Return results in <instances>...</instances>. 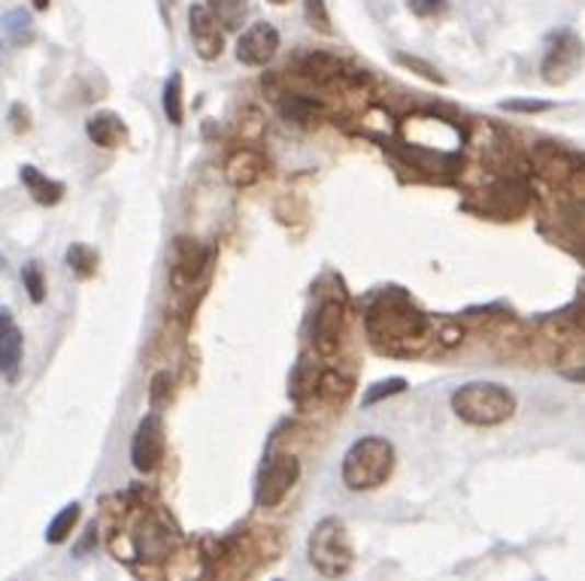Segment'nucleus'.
I'll list each match as a JSON object with an SVG mask.
<instances>
[{"label":"nucleus","mask_w":585,"mask_h":581,"mask_svg":"<svg viewBox=\"0 0 585 581\" xmlns=\"http://www.w3.org/2000/svg\"><path fill=\"white\" fill-rule=\"evenodd\" d=\"M3 31H7V37L13 39L15 46H27L31 39H34V19L25 13V10H10V13L3 15Z\"/></svg>","instance_id":"obj_23"},{"label":"nucleus","mask_w":585,"mask_h":581,"mask_svg":"<svg viewBox=\"0 0 585 581\" xmlns=\"http://www.w3.org/2000/svg\"><path fill=\"white\" fill-rule=\"evenodd\" d=\"M183 548L180 530L170 524L161 512H146L130 533V551L144 563H164Z\"/></svg>","instance_id":"obj_5"},{"label":"nucleus","mask_w":585,"mask_h":581,"mask_svg":"<svg viewBox=\"0 0 585 581\" xmlns=\"http://www.w3.org/2000/svg\"><path fill=\"white\" fill-rule=\"evenodd\" d=\"M279 53V31L271 22H255L237 39V61L246 67L271 65Z\"/></svg>","instance_id":"obj_10"},{"label":"nucleus","mask_w":585,"mask_h":581,"mask_svg":"<svg viewBox=\"0 0 585 581\" xmlns=\"http://www.w3.org/2000/svg\"><path fill=\"white\" fill-rule=\"evenodd\" d=\"M264 170H267V158L252 146H237L225 158V179L234 188H252L255 182H261Z\"/></svg>","instance_id":"obj_13"},{"label":"nucleus","mask_w":585,"mask_h":581,"mask_svg":"<svg viewBox=\"0 0 585 581\" xmlns=\"http://www.w3.org/2000/svg\"><path fill=\"white\" fill-rule=\"evenodd\" d=\"M79 515H82V506L79 503H67L58 515L49 521V527H46V543L49 545H61L70 539V533L77 530Z\"/></svg>","instance_id":"obj_22"},{"label":"nucleus","mask_w":585,"mask_h":581,"mask_svg":"<svg viewBox=\"0 0 585 581\" xmlns=\"http://www.w3.org/2000/svg\"><path fill=\"white\" fill-rule=\"evenodd\" d=\"M22 282H25L27 298L34 300V303L46 300V276H43V267H39L37 260H27L25 267H22Z\"/></svg>","instance_id":"obj_27"},{"label":"nucleus","mask_w":585,"mask_h":581,"mask_svg":"<svg viewBox=\"0 0 585 581\" xmlns=\"http://www.w3.org/2000/svg\"><path fill=\"white\" fill-rule=\"evenodd\" d=\"M168 454V430L161 412H149L134 430L130 440V464L137 473H156Z\"/></svg>","instance_id":"obj_7"},{"label":"nucleus","mask_w":585,"mask_h":581,"mask_svg":"<svg viewBox=\"0 0 585 581\" xmlns=\"http://www.w3.org/2000/svg\"><path fill=\"white\" fill-rule=\"evenodd\" d=\"M19 363H22V330L10 324L0 336V375L19 379Z\"/></svg>","instance_id":"obj_19"},{"label":"nucleus","mask_w":585,"mask_h":581,"mask_svg":"<svg viewBox=\"0 0 585 581\" xmlns=\"http://www.w3.org/2000/svg\"><path fill=\"white\" fill-rule=\"evenodd\" d=\"M300 478V461L295 454H274L267 464L261 466L259 485H255V503L259 509H276L286 503L291 488Z\"/></svg>","instance_id":"obj_6"},{"label":"nucleus","mask_w":585,"mask_h":581,"mask_svg":"<svg viewBox=\"0 0 585 581\" xmlns=\"http://www.w3.org/2000/svg\"><path fill=\"white\" fill-rule=\"evenodd\" d=\"M504 109H513V113H547L549 104H531V101H509V104H504Z\"/></svg>","instance_id":"obj_31"},{"label":"nucleus","mask_w":585,"mask_h":581,"mask_svg":"<svg viewBox=\"0 0 585 581\" xmlns=\"http://www.w3.org/2000/svg\"><path fill=\"white\" fill-rule=\"evenodd\" d=\"M276 581H283V579H276Z\"/></svg>","instance_id":"obj_35"},{"label":"nucleus","mask_w":585,"mask_h":581,"mask_svg":"<svg viewBox=\"0 0 585 581\" xmlns=\"http://www.w3.org/2000/svg\"><path fill=\"white\" fill-rule=\"evenodd\" d=\"M394 61H398L401 67H406V70H413V73H418V77H425L428 82H437V85H443V82H446V79H443L440 73H437V67H431L428 61H422V58H413V55L398 53V55H394Z\"/></svg>","instance_id":"obj_28"},{"label":"nucleus","mask_w":585,"mask_h":581,"mask_svg":"<svg viewBox=\"0 0 585 581\" xmlns=\"http://www.w3.org/2000/svg\"><path fill=\"white\" fill-rule=\"evenodd\" d=\"M10 121H13L15 133H25V130L31 128V113H27L22 104H13V109H10Z\"/></svg>","instance_id":"obj_30"},{"label":"nucleus","mask_w":585,"mask_h":581,"mask_svg":"<svg viewBox=\"0 0 585 581\" xmlns=\"http://www.w3.org/2000/svg\"><path fill=\"white\" fill-rule=\"evenodd\" d=\"M161 104H164V116L173 128H180L185 118V104H183V73L173 70L170 79L164 82V94H161Z\"/></svg>","instance_id":"obj_21"},{"label":"nucleus","mask_w":585,"mask_h":581,"mask_svg":"<svg viewBox=\"0 0 585 581\" xmlns=\"http://www.w3.org/2000/svg\"><path fill=\"white\" fill-rule=\"evenodd\" d=\"M303 19H307V25H310L312 31H319L322 37H331V34H334L325 0H303Z\"/></svg>","instance_id":"obj_26"},{"label":"nucleus","mask_w":585,"mask_h":581,"mask_svg":"<svg viewBox=\"0 0 585 581\" xmlns=\"http://www.w3.org/2000/svg\"><path fill=\"white\" fill-rule=\"evenodd\" d=\"M19 179L27 188V194L37 200L39 207H55V204H61V197H65V182L49 179L46 173H39L34 164H25V167L19 170Z\"/></svg>","instance_id":"obj_15"},{"label":"nucleus","mask_w":585,"mask_h":581,"mask_svg":"<svg viewBox=\"0 0 585 581\" xmlns=\"http://www.w3.org/2000/svg\"><path fill=\"white\" fill-rule=\"evenodd\" d=\"M209 15L221 25V31H240L249 15V0H207Z\"/></svg>","instance_id":"obj_18"},{"label":"nucleus","mask_w":585,"mask_h":581,"mask_svg":"<svg viewBox=\"0 0 585 581\" xmlns=\"http://www.w3.org/2000/svg\"><path fill=\"white\" fill-rule=\"evenodd\" d=\"M585 58V46L583 39L576 37L573 31H561L559 37L552 39V46L547 49V58H543V79L549 85H561L580 70Z\"/></svg>","instance_id":"obj_8"},{"label":"nucleus","mask_w":585,"mask_h":581,"mask_svg":"<svg viewBox=\"0 0 585 581\" xmlns=\"http://www.w3.org/2000/svg\"><path fill=\"white\" fill-rule=\"evenodd\" d=\"M31 3H34V10H49L53 0H31Z\"/></svg>","instance_id":"obj_33"},{"label":"nucleus","mask_w":585,"mask_h":581,"mask_svg":"<svg viewBox=\"0 0 585 581\" xmlns=\"http://www.w3.org/2000/svg\"><path fill=\"white\" fill-rule=\"evenodd\" d=\"M276 104H279L283 116L291 118V121H300V125H310L322 113V106L316 104L312 97H307V94H283V97H276Z\"/></svg>","instance_id":"obj_20"},{"label":"nucleus","mask_w":585,"mask_h":581,"mask_svg":"<svg viewBox=\"0 0 585 581\" xmlns=\"http://www.w3.org/2000/svg\"><path fill=\"white\" fill-rule=\"evenodd\" d=\"M207 248L200 246L197 240L180 236L170 246V282L176 291H185L200 279V272L207 267Z\"/></svg>","instance_id":"obj_9"},{"label":"nucleus","mask_w":585,"mask_h":581,"mask_svg":"<svg viewBox=\"0 0 585 581\" xmlns=\"http://www.w3.org/2000/svg\"><path fill=\"white\" fill-rule=\"evenodd\" d=\"M406 7L418 19H437L449 10V0H406Z\"/></svg>","instance_id":"obj_29"},{"label":"nucleus","mask_w":585,"mask_h":581,"mask_svg":"<svg viewBox=\"0 0 585 581\" xmlns=\"http://www.w3.org/2000/svg\"><path fill=\"white\" fill-rule=\"evenodd\" d=\"M406 391V379L403 375H391V379H382V382H374V385L365 391V406H377V403L389 400V397H398Z\"/></svg>","instance_id":"obj_25"},{"label":"nucleus","mask_w":585,"mask_h":581,"mask_svg":"<svg viewBox=\"0 0 585 581\" xmlns=\"http://www.w3.org/2000/svg\"><path fill=\"white\" fill-rule=\"evenodd\" d=\"M85 133H89V140L94 146H101V149H118L122 142L128 140V128H125V121L118 113H110V109H101V113H94L85 121Z\"/></svg>","instance_id":"obj_14"},{"label":"nucleus","mask_w":585,"mask_h":581,"mask_svg":"<svg viewBox=\"0 0 585 581\" xmlns=\"http://www.w3.org/2000/svg\"><path fill=\"white\" fill-rule=\"evenodd\" d=\"M307 557L319 576L343 579L355 563V548H352L346 524L340 518H322L307 539Z\"/></svg>","instance_id":"obj_3"},{"label":"nucleus","mask_w":585,"mask_h":581,"mask_svg":"<svg viewBox=\"0 0 585 581\" xmlns=\"http://www.w3.org/2000/svg\"><path fill=\"white\" fill-rule=\"evenodd\" d=\"M188 34H192V43H195V53L204 58V61H216L221 53H225V31L221 25L209 15V10L204 3H195L188 10Z\"/></svg>","instance_id":"obj_12"},{"label":"nucleus","mask_w":585,"mask_h":581,"mask_svg":"<svg viewBox=\"0 0 585 581\" xmlns=\"http://www.w3.org/2000/svg\"><path fill=\"white\" fill-rule=\"evenodd\" d=\"M367 327L377 342H403L425 330V318L403 294H386L367 315Z\"/></svg>","instance_id":"obj_4"},{"label":"nucleus","mask_w":585,"mask_h":581,"mask_svg":"<svg viewBox=\"0 0 585 581\" xmlns=\"http://www.w3.org/2000/svg\"><path fill=\"white\" fill-rule=\"evenodd\" d=\"M452 412L470 427H497L513 418L516 397L497 382H468L452 394Z\"/></svg>","instance_id":"obj_2"},{"label":"nucleus","mask_w":585,"mask_h":581,"mask_svg":"<svg viewBox=\"0 0 585 581\" xmlns=\"http://www.w3.org/2000/svg\"><path fill=\"white\" fill-rule=\"evenodd\" d=\"M267 3H276V7H286V3H291V0H267Z\"/></svg>","instance_id":"obj_34"},{"label":"nucleus","mask_w":585,"mask_h":581,"mask_svg":"<svg viewBox=\"0 0 585 581\" xmlns=\"http://www.w3.org/2000/svg\"><path fill=\"white\" fill-rule=\"evenodd\" d=\"M13 324V315H10V310H0V336H3V330Z\"/></svg>","instance_id":"obj_32"},{"label":"nucleus","mask_w":585,"mask_h":581,"mask_svg":"<svg viewBox=\"0 0 585 581\" xmlns=\"http://www.w3.org/2000/svg\"><path fill=\"white\" fill-rule=\"evenodd\" d=\"M67 267L77 272L79 279H92L97 272V252L85 246V243H73L67 248Z\"/></svg>","instance_id":"obj_24"},{"label":"nucleus","mask_w":585,"mask_h":581,"mask_svg":"<svg viewBox=\"0 0 585 581\" xmlns=\"http://www.w3.org/2000/svg\"><path fill=\"white\" fill-rule=\"evenodd\" d=\"M319 379H322V370H319V363H312L307 355L300 358L298 367L291 370V382H288V397L291 400L303 403L310 394H316V387H319Z\"/></svg>","instance_id":"obj_17"},{"label":"nucleus","mask_w":585,"mask_h":581,"mask_svg":"<svg viewBox=\"0 0 585 581\" xmlns=\"http://www.w3.org/2000/svg\"><path fill=\"white\" fill-rule=\"evenodd\" d=\"M343 327H346V310L340 300H325L316 318H312V349L319 351L322 358H331L337 355L340 349V336H343Z\"/></svg>","instance_id":"obj_11"},{"label":"nucleus","mask_w":585,"mask_h":581,"mask_svg":"<svg viewBox=\"0 0 585 581\" xmlns=\"http://www.w3.org/2000/svg\"><path fill=\"white\" fill-rule=\"evenodd\" d=\"M394 469V445L386 437H362L343 454V485L349 491H377Z\"/></svg>","instance_id":"obj_1"},{"label":"nucleus","mask_w":585,"mask_h":581,"mask_svg":"<svg viewBox=\"0 0 585 581\" xmlns=\"http://www.w3.org/2000/svg\"><path fill=\"white\" fill-rule=\"evenodd\" d=\"M300 73L312 82H319V85H343L349 73H346V65L337 61L334 55L325 53H312L303 58V65H300Z\"/></svg>","instance_id":"obj_16"}]
</instances>
